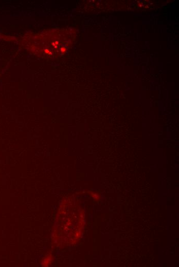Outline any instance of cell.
<instances>
[{
  "instance_id": "1",
  "label": "cell",
  "mask_w": 179,
  "mask_h": 267,
  "mask_svg": "<svg viewBox=\"0 0 179 267\" xmlns=\"http://www.w3.org/2000/svg\"><path fill=\"white\" fill-rule=\"evenodd\" d=\"M53 256L51 255H48L46 257L43 258L42 261L43 266H48L53 262Z\"/></svg>"
}]
</instances>
